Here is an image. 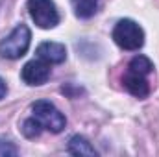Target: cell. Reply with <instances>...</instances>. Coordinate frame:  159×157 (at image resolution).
Listing matches in <instances>:
<instances>
[{"label": "cell", "mask_w": 159, "mask_h": 157, "mask_svg": "<svg viewBox=\"0 0 159 157\" xmlns=\"http://www.w3.org/2000/svg\"><path fill=\"white\" fill-rule=\"evenodd\" d=\"M30 41H32V32L26 24H17L9 35H6L0 41V56L6 59H19L22 57L28 48H30Z\"/></svg>", "instance_id": "6da1fadb"}, {"label": "cell", "mask_w": 159, "mask_h": 157, "mask_svg": "<svg viewBox=\"0 0 159 157\" xmlns=\"http://www.w3.org/2000/svg\"><path fill=\"white\" fill-rule=\"evenodd\" d=\"M28 13L32 17V20L43 28V30H50L56 28L59 24V11L54 4V0H28Z\"/></svg>", "instance_id": "277c9868"}, {"label": "cell", "mask_w": 159, "mask_h": 157, "mask_svg": "<svg viewBox=\"0 0 159 157\" xmlns=\"http://www.w3.org/2000/svg\"><path fill=\"white\" fill-rule=\"evenodd\" d=\"M19 148L9 142V141H0V157H7V155H17Z\"/></svg>", "instance_id": "7c38bea8"}, {"label": "cell", "mask_w": 159, "mask_h": 157, "mask_svg": "<svg viewBox=\"0 0 159 157\" xmlns=\"http://www.w3.org/2000/svg\"><path fill=\"white\" fill-rule=\"evenodd\" d=\"M22 133H24V137H28V139H35V137H39L41 131H43V126L39 124V120L35 117L32 118H26L24 122H22Z\"/></svg>", "instance_id": "8fae6325"}, {"label": "cell", "mask_w": 159, "mask_h": 157, "mask_svg": "<svg viewBox=\"0 0 159 157\" xmlns=\"http://www.w3.org/2000/svg\"><path fill=\"white\" fill-rule=\"evenodd\" d=\"M78 19H91L98 9V0H70Z\"/></svg>", "instance_id": "9c48e42d"}, {"label": "cell", "mask_w": 159, "mask_h": 157, "mask_svg": "<svg viewBox=\"0 0 159 157\" xmlns=\"http://www.w3.org/2000/svg\"><path fill=\"white\" fill-rule=\"evenodd\" d=\"M128 69L137 70V72H141V74H146V76H148V74H152L154 65H152V61H150L148 57H144V56H135V57L129 61Z\"/></svg>", "instance_id": "30bf717a"}, {"label": "cell", "mask_w": 159, "mask_h": 157, "mask_svg": "<svg viewBox=\"0 0 159 157\" xmlns=\"http://www.w3.org/2000/svg\"><path fill=\"white\" fill-rule=\"evenodd\" d=\"M6 92H7V85H6V81L0 78V100L6 96Z\"/></svg>", "instance_id": "4fadbf2b"}, {"label": "cell", "mask_w": 159, "mask_h": 157, "mask_svg": "<svg viewBox=\"0 0 159 157\" xmlns=\"http://www.w3.org/2000/svg\"><path fill=\"white\" fill-rule=\"evenodd\" d=\"M32 115L39 120L43 129H48L52 133H59L65 129L67 126V118L65 115L48 100H37L32 105Z\"/></svg>", "instance_id": "3957f363"}, {"label": "cell", "mask_w": 159, "mask_h": 157, "mask_svg": "<svg viewBox=\"0 0 159 157\" xmlns=\"http://www.w3.org/2000/svg\"><path fill=\"white\" fill-rule=\"evenodd\" d=\"M37 56L50 65H57V63H63L67 59V48L61 43L44 41L37 46Z\"/></svg>", "instance_id": "52a82bcc"}, {"label": "cell", "mask_w": 159, "mask_h": 157, "mask_svg": "<svg viewBox=\"0 0 159 157\" xmlns=\"http://www.w3.org/2000/svg\"><path fill=\"white\" fill-rule=\"evenodd\" d=\"M20 76L24 79L26 85H43L50 78V63L44 59H32L22 67Z\"/></svg>", "instance_id": "5b68a950"}, {"label": "cell", "mask_w": 159, "mask_h": 157, "mask_svg": "<svg viewBox=\"0 0 159 157\" xmlns=\"http://www.w3.org/2000/svg\"><path fill=\"white\" fill-rule=\"evenodd\" d=\"M113 41L124 50H139L144 44V32L135 20L120 19L113 28Z\"/></svg>", "instance_id": "7a4b0ae2"}, {"label": "cell", "mask_w": 159, "mask_h": 157, "mask_svg": "<svg viewBox=\"0 0 159 157\" xmlns=\"http://www.w3.org/2000/svg\"><path fill=\"white\" fill-rule=\"evenodd\" d=\"M67 152L72 154V155H96L94 146H93L85 137H81V135H74V137L69 141Z\"/></svg>", "instance_id": "ba28073f"}, {"label": "cell", "mask_w": 159, "mask_h": 157, "mask_svg": "<svg viewBox=\"0 0 159 157\" xmlns=\"http://www.w3.org/2000/svg\"><path fill=\"white\" fill-rule=\"evenodd\" d=\"M122 83H124L126 91L131 92L137 98H146L150 94V85H148L146 74H141L137 70L128 69L126 74H124V78H122Z\"/></svg>", "instance_id": "8992f818"}]
</instances>
